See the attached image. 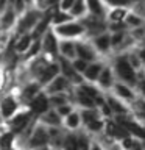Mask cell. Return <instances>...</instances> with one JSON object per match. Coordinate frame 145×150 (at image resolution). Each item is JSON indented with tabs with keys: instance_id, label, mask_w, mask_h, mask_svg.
<instances>
[{
	"instance_id": "obj_1",
	"label": "cell",
	"mask_w": 145,
	"mask_h": 150,
	"mask_svg": "<svg viewBox=\"0 0 145 150\" xmlns=\"http://www.w3.org/2000/svg\"><path fill=\"white\" fill-rule=\"evenodd\" d=\"M114 69H115V74L123 83L130 84V86H134L137 84V75H136V70L131 67V64L128 63V58L126 56H119L115 59V64H114Z\"/></svg>"
},
{
	"instance_id": "obj_2",
	"label": "cell",
	"mask_w": 145,
	"mask_h": 150,
	"mask_svg": "<svg viewBox=\"0 0 145 150\" xmlns=\"http://www.w3.org/2000/svg\"><path fill=\"white\" fill-rule=\"evenodd\" d=\"M28 106H30V112L33 116H42L44 112L49 111V98H47L45 94L39 92L36 97H33L30 102H28Z\"/></svg>"
},
{
	"instance_id": "obj_3",
	"label": "cell",
	"mask_w": 145,
	"mask_h": 150,
	"mask_svg": "<svg viewBox=\"0 0 145 150\" xmlns=\"http://www.w3.org/2000/svg\"><path fill=\"white\" fill-rule=\"evenodd\" d=\"M31 112H20V114H17L14 119L9 120V128H11V133L16 134V133H22L23 130L27 128L28 125H30V122L33 119Z\"/></svg>"
},
{
	"instance_id": "obj_4",
	"label": "cell",
	"mask_w": 145,
	"mask_h": 150,
	"mask_svg": "<svg viewBox=\"0 0 145 150\" xmlns=\"http://www.w3.org/2000/svg\"><path fill=\"white\" fill-rule=\"evenodd\" d=\"M49 144V133L44 127H36V130L33 131L30 141H28V147L30 149H42Z\"/></svg>"
},
{
	"instance_id": "obj_5",
	"label": "cell",
	"mask_w": 145,
	"mask_h": 150,
	"mask_svg": "<svg viewBox=\"0 0 145 150\" xmlns=\"http://www.w3.org/2000/svg\"><path fill=\"white\" fill-rule=\"evenodd\" d=\"M84 31V25L83 23H77V22H67L64 25H58L55 28V33L56 35H61L64 38H73V36H78Z\"/></svg>"
},
{
	"instance_id": "obj_6",
	"label": "cell",
	"mask_w": 145,
	"mask_h": 150,
	"mask_svg": "<svg viewBox=\"0 0 145 150\" xmlns=\"http://www.w3.org/2000/svg\"><path fill=\"white\" fill-rule=\"evenodd\" d=\"M59 70L63 72V77L67 80L69 83L80 84V83L83 81V78L78 75V72L72 67V63H69L65 58H61V59H59Z\"/></svg>"
},
{
	"instance_id": "obj_7",
	"label": "cell",
	"mask_w": 145,
	"mask_h": 150,
	"mask_svg": "<svg viewBox=\"0 0 145 150\" xmlns=\"http://www.w3.org/2000/svg\"><path fill=\"white\" fill-rule=\"evenodd\" d=\"M39 19H41V14L37 13V11H30V13H27L25 16L20 19V22H19L17 33H23V31H27L28 28L34 27Z\"/></svg>"
},
{
	"instance_id": "obj_8",
	"label": "cell",
	"mask_w": 145,
	"mask_h": 150,
	"mask_svg": "<svg viewBox=\"0 0 145 150\" xmlns=\"http://www.w3.org/2000/svg\"><path fill=\"white\" fill-rule=\"evenodd\" d=\"M16 110H17V102L13 97H5L0 103V114H2L3 119H9Z\"/></svg>"
},
{
	"instance_id": "obj_9",
	"label": "cell",
	"mask_w": 145,
	"mask_h": 150,
	"mask_svg": "<svg viewBox=\"0 0 145 150\" xmlns=\"http://www.w3.org/2000/svg\"><path fill=\"white\" fill-rule=\"evenodd\" d=\"M42 42V49H44L47 53L56 56L58 55V42H56V38H55V33L53 31H47V35L44 36V41Z\"/></svg>"
},
{
	"instance_id": "obj_10",
	"label": "cell",
	"mask_w": 145,
	"mask_h": 150,
	"mask_svg": "<svg viewBox=\"0 0 145 150\" xmlns=\"http://www.w3.org/2000/svg\"><path fill=\"white\" fill-rule=\"evenodd\" d=\"M75 53L78 55L80 59L86 61V63L95 59V52H94L87 44H77L75 45Z\"/></svg>"
},
{
	"instance_id": "obj_11",
	"label": "cell",
	"mask_w": 145,
	"mask_h": 150,
	"mask_svg": "<svg viewBox=\"0 0 145 150\" xmlns=\"http://www.w3.org/2000/svg\"><path fill=\"white\" fill-rule=\"evenodd\" d=\"M58 72H59V64H56V63L49 64V66H47V69L41 74L39 84H47V83H50L51 80L56 78L55 75H58Z\"/></svg>"
},
{
	"instance_id": "obj_12",
	"label": "cell",
	"mask_w": 145,
	"mask_h": 150,
	"mask_svg": "<svg viewBox=\"0 0 145 150\" xmlns=\"http://www.w3.org/2000/svg\"><path fill=\"white\" fill-rule=\"evenodd\" d=\"M114 91L120 98H123V100H126V102H134V98H136L134 92L131 91V88L123 84V83H115L114 84Z\"/></svg>"
},
{
	"instance_id": "obj_13",
	"label": "cell",
	"mask_w": 145,
	"mask_h": 150,
	"mask_svg": "<svg viewBox=\"0 0 145 150\" xmlns=\"http://www.w3.org/2000/svg\"><path fill=\"white\" fill-rule=\"evenodd\" d=\"M106 105L109 106V110L112 114H117V116H125L126 112H128V110H126V106L123 105V103H120L117 98L114 97H106Z\"/></svg>"
},
{
	"instance_id": "obj_14",
	"label": "cell",
	"mask_w": 145,
	"mask_h": 150,
	"mask_svg": "<svg viewBox=\"0 0 145 150\" xmlns=\"http://www.w3.org/2000/svg\"><path fill=\"white\" fill-rule=\"evenodd\" d=\"M67 86H69V81L63 77V75H59V77H56L55 80H51V81H50V84H49V92L55 96V94L64 91Z\"/></svg>"
},
{
	"instance_id": "obj_15",
	"label": "cell",
	"mask_w": 145,
	"mask_h": 150,
	"mask_svg": "<svg viewBox=\"0 0 145 150\" xmlns=\"http://www.w3.org/2000/svg\"><path fill=\"white\" fill-rule=\"evenodd\" d=\"M103 69V66L100 63H92L87 66V69L84 70V77H86V80H89V81H97L98 80V75H100Z\"/></svg>"
},
{
	"instance_id": "obj_16",
	"label": "cell",
	"mask_w": 145,
	"mask_h": 150,
	"mask_svg": "<svg viewBox=\"0 0 145 150\" xmlns=\"http://www.w3.org/2000/svg\"><path fill=\"white\" fill-rule=\"evenodd\" d=\"M84 2H86V8L91 11V14L94 17H101L105 14L101 0H84Z\"/></svg>"
},
{
	"instance_id": "obj_17",
	"label": "cell",
	"mask_w": 145,
	"mask_h": 150,
	"mask_svg": "<svg viewBox=\"0 0 145 150\" xmlns=\"http://www.w3.org/2000/svg\"><path fill=\"white\" fill-rule=\"evenodd\" d=\"M120 147H122V150H144L142 149V141L136 139L133 136L120 141Z\"/></svg>"
},
{
	"instance_id": "obj_18",
	"label": "cell",
	"mask_w": 145,
	"mask_h": 150,
	"mask_svg": "<svg viewBox=\"0 0 145 150\" xmlns=\"http://www.w3.org/2000/svg\"><path fill=\"white\" fill-rule=\"evenodd\" d=\"M94 44L100 52H108L111 47V36L109 35H98L95 39H94Z\"/></svg>"
},
{
	"instance_id": "obj_19",
	"label": "cell",
	"mask_w": 145,
	"mask_h": 150,
	"mask_svg": "<svg viewBox=\"0 0 145 150\" xmlns=\"http://www.w3.org/2000/svg\"><path fill=\"white\" fill-rule=\"evenodd\" d=\"M98 83L101 88H111L112 86V72L109 67H103L100 75H98Z\"/></svg>"
},
{
	"instance_id": "obj_20",
	"label": "cell",
	"mask_w": 145,
	"mask_h": 150,
	"mask_svg": "<svg viewBox=\"0 0 145 150\" xmlns=\"http://www.w3.org/2000/svg\"><path fill=\"white\" fill-rule=\"evenodd\" d=\"M41 119H42V122H45V124H49L51 127H59L61 125V116L55 111L44 112V114L41 116Z\"/></svg>"
},
{
	"instance_id": "obj_21",
	"label": "cell",
	"mask_w": 145,
	"mask_h": 150,
	"mask_svg": "<svg viewBox=\"0 0 145 150\" xmlns=\"http://www.w3.org/2000/svg\"><path fill=\"white\" fill-rule=\"evenodd\" d=\"M37 94H39V83H31V84H28V86L23 89L22 98H23V100H27V102H30L33 97L37 96Z\"/></svg>"
},
{
	"instance_id": "obj_22",
	"label": "cell",
	"mask_w": 145,
	"mask_h": 150,
	"mask_svg": "<svg viewBox=\"0 0 145 150\" xmlns=\"http://www.w3.org/2000/svg\"><path fill=\"white\" fill-rule=\"evenodd\" d=\"M58 50H61V53H63V56L65 59L67 58H73L75 55V44H72V42H67V41H64V42H61L59 47H58Z\"/></svg>"
},
{
	"instance_id": "obj_23",
	"label": "cell",
	"mask_w": 145,
	"mask_h": 150,
	"mask_svg": "<svg viewBox=\"0 0 145 150\" xmlns=\"http://www.w3.org/2000/svg\"><path fill=\"white\" fill-rule=\"evenodd\" d=\"M14 21H16V13L6 11L2 17H0V28H2V30H8V28L14 23Z\"/></svg>"
},
{
	"instance_id": "obj_24",
	"label": "cell",
	"mask_w": 145,
	"mask_h": 150,
	"mask_svg": "<svg viewBox=\"0 0 145 150\" xmlns=\"http://www.w3.org/2000/svg\"><path fill=\"white\" fill-rule=\"evenodd\" d=\"M126 16H128V11L125 8H114L112 11L109 13V21L111 22H123Z\"/></svg>"
},
{
	"instance_id": "obj_25",
	"label": "cell",
	"mask_w": 145,
	"mask_h": 150,
	"mask_svg": "<svg viewBox=\"0 0 145 150\" xmlns=\"http://www.w3.org/2000/svg\"><path fill=\"white\" fill-rule=\"evenodd\" d=\"M86 11V2L84 0H75L73 6L70 8V16L77 17V16H83Z\"/></svg>"
},
{
	"instance_id": "obj_26",
	"label": "cell",
	"mask_w": 145,
	"mask_h": 150,
	"mask_svg": "<svg viewBox=\"0 0 145 150\" xmlns=\"http://www.w3.org/2000/svg\"><path fill=\"white\" fill-rule=\"evenodd\" d=\"M70 21H72V16L67 14V13H63V11H58L53 17H51V23H55L56 27H58V25H64V23H67Z\"/></svg>"
},
{
	"instance_id": "obj_27",
	"label": "cell",
	"mask_w": 145,
	"mask_h": 150,
	"mask_svg": "<svg viewBox=\"0 0 145 150\" xmlns=\"http://www.w3.org/2000/svg\"><path fill=\"white\" fill-rule=\"evenodd\" d=\"M77 100H78L80 105L84 106L86 110H94V106H95V103H94L92 98L87 97L86 94H83L81 91H78V94H77Z\"/></svg>"
},
{
	"instance_id": "obj_28",
	"label": "cell",
	"mask_w": 145,
	"mask_h": 150,
	"mask_svg": "<svg viewBox=\"0 0 145 150\" xmlns=\"http://www.w3.org/2000/svg\"><path fill=\"white\" fill-rule=\"evenodd\" d=\"M80 119L87 125V124H91V122H94V120L100 119V117H98V112L95 110H84V111H81V114H80Z\"/></svg>"
},
{
	"instance_id": "obj_29",
	"label": "cell",
	"mask_w": 145,
	"mask_h": 150,
	"mask_svg": "<svg viewBox=\"0 0 145 150\" xmlns=\"http://www.w3.org/2000/svg\"><path fill=\"white\" fill-rule=\"evenodd\" d=\"M126 27H133V28H139L144 25V19H140L139 16H136L134 13H128V16L125 19Z\"/></svg>"
},
{
	"instance_id": "obj_30",
	"label": "cell",
	"mask_w": 145,
	"mask_h": 150,
	"mask_svg": "<svg viewBox=\"0 0 145 150\" xmlns=\"http://www.w3.org/2000/svg\"><path fill=\"white\" fill-rule=\"evenodd\" d=\"M30 42H31L30 35H23L20 39L17 41V44L14 45V50H16L17 53H22V52H25L28 47H30Z\"/></svg>"
},
{
	"instance_id": "obj_31",
	"label": "cell",
	"mask_w": 145,
	"mask_h": 150,
	"mask_svg": "<svg viewBox=\"0 0 145 150\" xmlns=\"http://www.w3.org/2000/svg\"><path fill=\"white\" fill-rule=\"evenodd\" d=\"M13 142H14V134L11 131H6L0 136V149H13Z\"/></svg>"
},
{
	"instance_id": "obj_32",
	"label": "cell",
	"mask_w": 145,
	"mask_h": 150,
	"mask_svg": "<svg viewBox=\"0 0 145 150\" xmlns=\"http://www.w3.org/2000/svg\"><path fill=\"white\" fill-rule=\"evenodd\" d=\"M61 147H63L64 150H77V136H75V134L64 136Z\"/></svg>"
},
{
	"instance_id": "obj_33",
	"label": "cell",
	"mask_w": 145,
	"mask_h": 150,
	"mask_svg": "<svg viewBox=\"0 0 145 150\" xmlns=\"http://www.w3.org/2000/svg\"><path fill=\"white\" fill-rule=\"evenodd\" d=\"M80 122H81V119H80V114H78V112H70V114L65 117V125H67L70 130L78 128V127H80Z\"/></svg>"
},
{
	"instance_id": "obj_34",
	"label": "cell",
	"mask_w": 145,
	"mask_h": 150,
	"mask_svg": "<svg viewBox=\"0 0 145 150\" xmlns=\"http://www.w3.org/2000/svg\"><path fill=\"white\" fill-rule=\"evenodd\" d=\"M47 66H49V63L45 61V58L36 59L34 63H33V66H31V72L34 74V75H41L47 69Z\"/></svg>"
},
{
	"instance_id": "obj_35",
	"label": "cell",
	"mask_w": 145,
	"mask_h": 150,
	"mask_svg": "<svg viewBox=\"0 0 145 150\" xmlns=\"http://www.w3.org/2000/svg\"><path fill=\"white\" fill-rule=\"evenodd\" d=\"M80 91H81L83 94H86L87 97H91L92 100L95 97L100 96V92H98V89H95L94 86H91V84H81V88H80Z\"/></svg>"
},
{
	"instance_id": "obj_36",
	"label": "cell",
	"mask_w": 145,
	"mask_h": 150,
	"mask_svg": "<svg viewBox=\"0 0 145 150\" xmlns=\"http://www.w3.org/2000/svg\"><path fill=\"white\" fill-rule=\"evenodd\" d=\"M91 149V141L87 139V136L80 134L77 136V150H89Z\"/></svg>"
},
{
	"instance_id": "obj_37",
	"label": "cell",
	"mask_w": 145,
	"mask_h": 150,
	"mask_svg": "<svg viewBox=\"0 0 145 150\" xmlns=\"http://www.w3.org/2000/svg\"><path fill=\"white\" fill-rule=\"evenodd\" d=\"M136 114L142 122H145V98L136 100Z\"/></svg>"
},
{
	"instance_id": "obj_38",
	"label": "cell",
	"mask_w": 145,
	"mask_h": 150,
	"mask_svg": "<svg viewBox=\"0 0 145 150\" xmlns=\"http://www.w3.org/2000/svg\"><path fill=\"white\" fill-rule=\"evenodd\" d=\"M86 127H87V130H89V131L98 133V131H101V130H103V127H105V122H103L101 119H97V120L91 122V124H87Z\"/></svg>"
},
{
	"instance_id": "obj_39",
	"label": "cell",
	"mask_w": 145,
	"mask_h": 150,
	"mask_svg": "<svg viewBox=\"0 0 145 150\" xmlns=\"http://www.w3.org/2000/svg\"><path fill=\"white\" fill-rule=\"evenodd\" d=\"M126 39L125 38V31H120V33H114V35L111 36V45H120V44H123V41Z\"/></svg>"
},
{
	"instance_id": "obj_40",
	"label": "cell",
	"mask_w": 145,
	"mask_h": 150,
	"mask_svg": "<svg viewBox=\"0 0 145 150\" xmlns=\"http://www.w3.org/2000/svg\"><path fill=\"white\" fill-rule=\"evenodd\" d=\"M41 49H42V42H41V39H37V41H33V45L30 47V50H28V53H27V58H31V56L37 55V52H39Z\"/></svg>"
},
{
	"instance_id": "obj_41",
	"label": "cell",
	"mask_w": 145,
	"mask_h": 150,
	"mask_svg": "<svg viewBox=\"0 0 145 150\" xmlns=\"http://www.w3.org/2000/svg\"><path fill=\"white\" fill-rule=\"evenodd\" d=\"M87 66H89V64L86 63V61H83V59H80V58H77V59L72 63V67L77 70V72H83V74H84V70L87 69Z\"/></svg>"
},
{
	"instance_id": "obj_42",
	"label": "cell",
	"mask_w": 145,
	"mask_h": 150,
	"mask_svg": "<svg viewBox=\"0 0 145 150\" xmlns=\"http://www.w3.org/2000/svg\"><path fill=\"white\" fill-rule=\"evenodd\" d=\"M126 58H128V63L131 64V67H133L134 70L140 69L142 63H140V59H139V56H137V55H130V56H126Z\"/></svg>"
},
{
	"instance_id": "obj_43",
	"label": "cell",
	"mask_w": 145,
	"mask_h": 150,
	"mask_svg": "<svg viewBox=\"0 0 145 150\" xmlns=\"http://www.w3.org/2000/svg\"><path fill=\"white\" fill-rule=\"evenodd\" d=\"M134 14L140 19L145 17V2H137V5H134Z\"/></svg>"
},
{
	"instance_id": "obj_44",
	"label": "cell",
	"mask_w": 145,
	"mask_h": 150,
	"mask_svg": "<svg viewBox=\"0 0 145 150\" xmlns=\"http://www.w3.org/2000/svg\"><path fill=\"white\" fill-rule=\"evenodd\" d=\"M109 28L114 33H120V31H125L128 27H126L125 22H112V25H109Z\"/></svg>"
},
{
	"instance_id": "obj_45",
	"label": "cell",
	"mask_w": 145,
	"mask_h": 150,
	"mask_svg": "<svg viewBox=\"0 0 145 150\" xmlns=\"http://www.w3.org/2000/svg\"><path fill=\"white\" fill-rule=\"evenodd\" d=\"M49 103H53V105H56V106H63V105H65V98L63 97V96H51L50 98H49Z\"/></svg>"
},
{
	"instance_id": "obj_46",
	"label": "cell",
	"mask_w": 145,
	"mask_h": 150,
	"mask_svg": "<svg viewBox=\"0 0 145 150\" xmlns=\"http://www.w3.org/2000/svg\"><path fill=\"white\" fill-rule=\"evenodd\" d=\"M56 112H58L59 116H64V117H67L70 112H73L72 111V106L70 105H67V103H65V105H63V106H59L58 110H56Z\"/></svg>"
},
{
	"instance_id": "obj_47",
	"label": "cell",
	"mask_w": 145,
	"mask_h": 150,
	"mask_svg": "<svg viewBox=\"0 0 145 150\" xmlns=\"http://www.w3.org/2000/svg\"><path fill=\"white\" fill-rule=\"evenodd\" d=\"M73 3H75V0H61L59 2V8H61V11H70V8L73 6Z\"/></svg>"
},
{
	"instance_id": "obj_48",
	"label": "cell",
	"mask_w": 145,
	"mask_h": 150,
	"mask_svg": "<svg viewBox=\"0 0 145 150\" xmlns=\"http://www.w3.org/2000/svg\"><path fill=\"white\" fill-rule=\"evenodd\" d=\"M100 110H101V114H103V116H106V117H111V116H112V112H111V110H109V106L106 105V102H105V105L100 106Z\"/></svg>"
},
{
	"instance_id": "obj_49",
	"label": "cell",
	"mask_w": 145,
	"mask_h": 150,
	"mask_svg": "<svg viewBox=\"0 0 145 150\" xmlns=\"http://www.w3.org/2000/svg\"><path fill=\"white\" fill-rule=\"evenodd\" d=\"M14 6H16V11L17 13H20L22 9H23V0H16V2H14Z\"/></svg>"
},
{
	"instance_id": "obj_50",
	"label": "cell",
	"mask_w": 145,
	"mask_h": 150,
	"mask_svg": "<svg viewBox=\"0 0 145 150\" xmlns=\"http://www.w3.org/2000/svg\"><path fill=\"white\" fill-rule=\"evenodd\" d=\"M137 56H139L140 63H144V64H145V47H144V49H140V50H139Z\"/></svg>"
},
{
	"instance_id": "obj_51",
	"label": "cell",
	"mask_w": 145,
	"mask_h": 150,
	"mask_svg": "<svg viewBox=\"0 0 145 150\" xmlns=\"http://www.w3.org/2000/svg\"><path fill=\"white\" fill-rule=\"evenodd\" d=\"M137 86L140 88V92H142V96L145 97V80H140V81L137 83Z\"/></svg>"
},
{
	"instance_id": "obj_52",
	"label": "cell",
	"mask_w": 145,
	"mask_h": 150,
	"mask_svg": "<svg viewBox=\"0 0 145 150\" xmlns=\"http://www.w3.org/2000/svg\"><path fill=\"white\" fill-rule=\"evenodd\" d=\"M89 150H103V147L98 142H91V149Z\"/></svg>"
},
{
	"instance_id": "obj_53",
	"label": "cell",
	"mask_w": 145,
	"mask_h": 150,
	"mask_svg": "<svg viewBox=\"0 0 145 150\" xmlns=\"http://www.w3.org/2000/svg\"><path fill=\"white\" fill-rule=\"evenodd\" d=\"M5 5H6V0H0V11H3Z\"/></svg>"
},
{
	"instance_id": "obj_54",
	"label": "cell",
	"mask_w": 145,
	"mask_h": 150,
	"mask_svg": "<svg viewBox=\"0 0 145 150\" xmlns=\"http://www.w3.org/2000/svg\"><path fill=\"white\" fill-rule=\"evenodd\" d=\"M58 2H59V0H47V3H49L50 6H53V5H56Z\"/></svg>"
},
{
	"instance_id": "obj_55",
	"label": "cell",
	"mask_w": 145,
	"mask_h": 150,
	"mask_svg": "<svg viewBox=\"0 0 145 150\" xmlns=\"http://www.w3.org/2000/svg\"><path fill=\"white\" fill-rule=\"evenodd\" d=\"M142 149L145 150V141H144V142H142Z\"/></svg>"
},
{
	"instance_id": "obj_56",
	"label": "cell",
	"mask_w": 145,
	"mask_h": 150,
	"mask_svg": "<svg viewBox=\"0 0 145 150\" xmlns=\"http://www.w3.org/2000/svg\"><path fill=\"white\" fill-rule=\"evenodd\" d=\"M0 150H14V149H0Z\"/></svg>"
}]
</instances>
